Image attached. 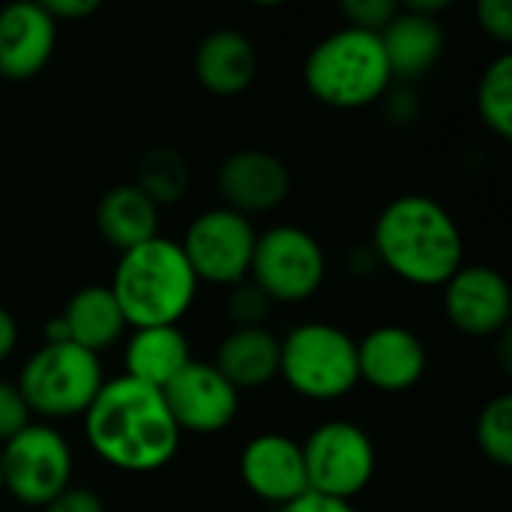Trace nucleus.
<instances>
[{
	"mask_svg": "<svg viewBox=\"0 0 512 512\" xmlns=\"http://www.w3.org/2000/svg\"><path fill=\"white\" fill-rule=\"evenodd\" d=\"M84 432L93 453L126 474H153L180 450V429L162 390L126 375L102 384L84 414Z\"/></svg>",
	"mask_w": 512,
	"mask_h": 512,
	"instance_id": "f257e3e1",
	"label": "nucleus"
},
{
	"mask_svg": "<svg viewBox=\"0 0 512 512\" xmlns=\"http://www.w3.org/2000/svg\"><path fill=\"white\" fill-rule=\"evenodd\" d=\"M372 255L408 285L441 288L465 264V240L444 204L414 192L378 213Z\"/></svg>",
	"mask_w": 512,
	"mask_h": 512,
	"instance_id": "f03ea898",
	"label": "nucleus"
},
{
	"mask_svg": "<svg viewBox=\"0 0 512 512\" xmlns=\"http://www.w3.org/2000/svg\"><path fill=\"white\" fill-rule=\"evenodd\" d=\"M108 288L123 312V321L135 330H147L177 327L195 303L198 279L180 243L153 237L129 252H120Z\"/></svg>",
	"mask_w": 512,
	"mask_h": 512,
	"instance_id": "7ed1b4c3",
	"label": "nucleus"
},
{
	"mask_svg": "<svg viewBox=\"0 0 512 512\" xmlns=\"http://www.w3.org/2000/svg\"><path fill=\"white\" fill-rule=\"evenodd\" d=\"M303 81L315 102L354 111L378 102L390 90L393 75L378 33L342 27L309 51Z\"/></svg>",
	"mask_w": 512,
	"mask_h": 512,
	"instance_id": "20e7f679",
	"label": "nucleus"
},
{
	"mask_svg": "<svg viewBox=\"0 0 512 512\" xmlns=\"http://www.w3.org/2000/svg\"><path fill=\"white\" fill-rule=\"evenodd\" d=\"M279 375L303 399H342L360 384L357 342L333 324H300L279 342Z\"/></svg>",
	"mask_w": 512,
	"mask_h": 512,
	"instance_id": "39448f33",
	"label": "nucleus"
},
{
	"mask_svg": "<svg viewBox=\"0 0 512 512\" xmlns=\"http://www.w3.org/2000/svg\"><path fill=\"white\" fill-rule=\"evenodd\" d=\"M15 384L30 414L48 420H69L87 414L105 378L99 354H90L72 342H45L21 366Z\"/></svg>",
	"mask_w": 512,
	"mask_h": 512,
	"instance_id": "423d86ee",
	"label": "nucleus"
},
{
	"mask_svg": "<svg viewBox=\"0 0 512 512\" xmlns=\"http://www.w3.org/2000/svg\"><path fill=\"white\" fill-rule=\"evenodd\" d=\"M249 276L270 303H303L321 291L327 258L309 231L297 225H276L258 234Z\"/></svg>",
	"mask_w": 512,
	"mask_h": 512,
	"instance_id": "0eeeda50",
	"label": "nucleus"
},
{
	"mask_svg": "<svg viewBox=\"0 0 512 512\" xmlns=\"http://www.w3.org/2000/svg\"><path fill=\"white\" fill-rule=\"evenodd\" d=\"M303 447L309 492L348 501L375 477V444L369 432L351 420H327L309 432Z\"/></svg>",
	"mask_w": 512,
	"mask_h": 512,
	"instance_id": "6e6552de",
	"label": "nucleus"
},
{
	"mask_svg": "<svg viewBox=\"0 0 512 512\" xmlns=\"http://www.w3.org/2000/svg\"><path fill=\"white\" fill-rule=\"evenodd\" d=\"M3 489L24 507H48L69 489L72 450L66 438L42 423H30L0 447Z\"/></svg>",
	"mask_w": 512,
	"mask_h": 512,
	"instance_id": "1a4fd4ad",
	"label": "nucleus"
},
{
	"mask_svg": "<svg viewBox=\"0 0 512 512\" xmlns=\"http://www.w3.org/2000/svg\"><path fill=\"white\" fill-rule=\"evenodd\" d=\"M258 231L252 222L228 207H213L195 216L183 234V255L198 282L240 285L249 276Z\"/></svg>",
	"mask_w": 512,
	"mask_h": 512,
	"instance_id": "9d476101",
	"label": "nucleus"
},
{
	"mask_svg": "<svg viewBox=\"0 0 512 512\" xmlns=\"http://www.w3.org/2000/svg\"><path fill=\"white\" fill-rule=\"evenodd\" d=\"M162 399L180 435L225 432L240 411V393L219 375V369L213 363H195V360L162 390Z\"/></svg>",
	"mask_w": 512,
	"mask_h": 512,
	"instance_id": "9b49d317",
	"label": "nucleus"
},
{
	"mask_svg": "<svg viewBox=\"0 0 512 512\" xmlns=\"http://www.w3.org/2000/svg\"><path fill=\"white\" fill-rule=\"evenodd\" d=\"M444 309L459 333L474 339L498 336L510 324V285L492 267L462 264L444 282Z\"/></svg>",
	"mask_w": 512,
	"mask_h": 512,
	"instance_id": "f8f14e48",
	"label": "nucleus"
},
{
	"mask_svg": "<svg viewBox=\"0 0 512 512\" xmlns=\"http://www.w3.org/2000/svg\"><path fill=\"white\" fill-rule=\"evenodd\" d=\"M240 480L243 486L276 507H285L309 492L303 447L279 432L252 438L240 453Z\"/></svg>",
	"mask_w": 512,
	"mask_h": 512,
	"instance_id": "ddd939ff",
	"label": "nucleus"
},
{
	"mask_svg": "<svg viewBox=\"0 0 512 512\" xmlns=\"http://www.w3.org/2000/svg\"><path fill=\"white\" fill-rule=\"evenodd\" d=\"M216 189L222 207L240 216H258L276 210L291 189V174L282 159L264 150H237L216 171Z\"/></svg>",
	"mask_w": 512,
	"mask_h": 512,
	"instance_id": "4468645a",
	"label": "nucleus"
},
{
	"mask_svg": "<svg viewBox=\"0 0 512 512\" xmlns=\"http://www.w3.org/2000/svg\"><path fill=\"white\" fill-rule=\"evenodd\" d=\"M426 345L423 339L399 324H384L357 342L360 381L381 393H405L417 387L426 375Z\"/></svg>",
	"mask_w": 512,
	"mask_h": 512,
	"instance_id": "2eb2a0df",
	"label": "nucleus"
},
{
	"mask_svg": "<svg viewBox=\"0 0 512 512\" xmlns=\"http://www.w3.org/2000/svg\"><path fill=\"white\" fill-rule=\"evenodd\" d=\"M57 45V21L42 3H9L0 9V78H36Z\"/></svg>",
	"mask_w": 512,
	"mask_h": 512,
	"instance_id": "dca6fc26",
	"label": "nucleus"
},
{
	"mask_svg": "<svg viewBox=\"0 0 512 512\" xmlns=\"http://www.w3.org/2000/svg\"><path fill=\"white\" fill-rule=\"evenodd\" d=\"M198 84L213 96H240L258 72V54L246 33L222 27L201 39L192 60Z\"/></svg>",
	"mask_w": 512,
	"mask_h": 512,
	"instance_id": "f3484780",
	"label": "nucleus"
},
{
	"mask_svg": "<svg viewBox=\"0 0 512 512\" xmlns=\"http://www.w3.org/2000/svg\"><path fill=\"white\" fill-rule=\"evenodd\" d=\"M393 81H417L441 60L447 36L438 18L399 9L396 18L378 33Z\"/></svg>",
	"mask_w": 512,
	"mask_h": 512,
	"instance_id": "a211bd4d",
	"label": "nucleus"
},
{
	"mask_svg": "<svg viewBox=\"0 0 512 512\" xmlns=\"http://www.w3.org/2000/svg\"><path fill=\"white\" fill-rule=\"evenodd\" d=\"M213 366L237 390H261L279 375V339L264 327H237L219 348Z\"/></svg>",
	"mask_w": 512,
	"mask_h": 512,
	"instance_id": "6ab92c4d",
	"label": "nucleus"
},
{
	"mask_svg": "<svg viewBox=\"0 0 512 512\" xmlns=\"http://www.w3.org/2000/svg\"><path fill=\"white\" fill-rule=\"evenodd\" d=\"M189 363L192 351L180 327H147L132 333L123 354V375L153 390H165Z\"/></svg>",
	"mask_w": 512,
	"mask_h": 512,
	"instance_id": "aec40b11",
	"label": "nucleus"
},
{
	"mask_svg": "<svg viewBox=\"0 0 512 512\" xmlns=\"http://www.w3.org/2000/svg\"><path fill=\"white\" fill-rule=\"evenodd\" d=\"M96 228L108 246L129 252L159 237V207L135 183H120L99 198Z\"/></svg>",
	"mask_w": 512,
	"mask_h": 512,
	"instance_id": "412c9836",
	"label": "nucleus"
},
{
	"mask_svg": "<svg viewBox=\"0 0 512 512\" xmlns=\"http://www.w3.org/2000/svg\"><path fill=\"white\" fill-rule=\"evenodd\" d=\"M60 318L69 330V342L90 354L111 348L126 330L123 312L108 285H87L75 291Z\"/></svg>",
	"mask_w": 512,
	"mask_h": 512,
	"instance_id": "4be33fe9",
	"label": "nucleus"
},
{
	"mask_svg": "<svg viewBox=\"0 0 512 512\" xmlns=\"http://www.w3.org/2000/svg\"><path fill=\"white\" fill-rule=\"evenodd\" d=\"M135 186L156 204H174L186 195L189 189V165L186 159L165 147L156 144L150 150H144V156L138 159V174H135Z\"/></svg>",
	"mask_w": 512,
	"mask_h": 512,
	"instance_id": "5701e85b",
	"label": "nucleus"
},
{
	"mask_svg": "<svg viewBox=\"0 0 512 512\" xmlns=\"http://www.w3.org/2000/svg\"><path fill=\"white\" fill-rule=\"evenodd\" d=\"M477 114L501 141L512 138V57H495L477 84Z\"/></svg>",
	"mask_w": 512,
	"mask_h": 512,
	"instance_id": "b1692460",
	"label": "nucleus"
},
{
	"mask_svg": "<svg viewBox=\"0 0 512 512\" xmlns=\"http://www.w3.org/2000/svg\"><path fill=\"white\" fill-rule=\"evenodd\" d=\"M477 447L480 453L501 465H512V396H495L483 405L480 417H477Z\"/></svg>",
	"mask_w": 512,
	"mask_h": 512,
	"instance_id": "393cba45",
	"label": "nucleus"
},
{
	"mask_svg": "<svg viewBox=\"0 0 512 512\" xmlns=\"http://www.w3.org/2000/svg\"><path fill=\"white\" fill-rule=\"evenodd\" d=\"M402 6L396 0H345L339 12L345 15L348 27L366 30V33H381L399 12Z\"/></svg>",
	"mask_w": 512,
	"mask_h": 512,
	"instance_id": "a878e982",
	"label": "nucleus"
},
{
	"mask_svg": "<svg viewBox=\"0 0 512 512\" xmlns=\"http://www.w3.org/2000/svg\"><path fill=\"white\" fill-rule=\"evenodd\" d=\"M270 300L252 285V282H240L231 288L228 294V318L237 327H261V321L267 318Z\"/></svg>",
	"mask_w": 512,
	"mask_h": 512,
	"instance_id": "bb28decb",
	"label": "nucleus"
},
{
	"mask_svg": "<svg viewBox=\"0 0 512 512\" xmlns=\"http://www.w3.org/2000/svg\"><path fill=\"white\" fill-rule=\"evenodd\" d=\"M30 408L18 390V384L0 378V444H6L9 438H15L21 429L30 426Z\"/></svg>",
	"mask_w": 512,
	"mask_h": 512,
	"instance_id": "cd10ccee",
	"label": "nucleus"
},
{
	"mask_svg": "<svg viewBox=\"0 0 512 512\" xmlns=\"http://www.w3.org/2000/svg\"><path fill=\"white\" fill-rule=\"evenodd\" d=\"M477 24L480 30L501 42L510 45L512 42V3L510 0H480L477 3Z\"/></svg>",
	"mask_w": 512,
	"mask_h": 512,
	"instance_id": "c85d7f7f",
	"label": "nucleus"
},
{
	"mask_svg": "<svg viewBox=\"0 0 512 512\" xmlns=\"http://www.w3.org/2000/svg\"><path fill=\"white\" fill-rule=\"evenodd\" d=\"M42 512H105V504L96 492L90 489H66L63 495H57Z\"/></svg>",
	"mask_w": 512,
	"mask_h": 512,
	"instance_id": "c756f323",
	"label": "nucleus"
},
{
	"mask_svg": "<svg viewBox=\"0 0 512 512\" xmlns=\"http://www.w3.org/2000/svg\"><path fill=\"white\" fill-rule=\"evenodd\" d=\"M45 12L60 24V21H84L93 12H99V0H45Z\"/></svg>",
	"mask_w": 512,
	"mask_h": 512,
	"instance_id": "7c9ffc66",
	"label": "nucleus"
},
{
	"mask_svg": "<svg viewBox=\"0 0 512 512\" xmlns=\"http://www.w3.org/2000/svg\"><path fill=\"white\" fill-rule=\"evenodd\" d=\"M279 512H357L348 501H333V498H324V495H315V492H306L300 495L297 501L279 507Z\"/></svg>",
	"mask_w": 512,
	"mask_h": 512,
	"instance_id": "2f4dec72",
	"label": "nucleus"
},
{
	"mask_svg": "<svg viewBox=\"0 0 512 512\" xmlns=\"http://www.w3.org/2000/svg\"><path fill=\"white\" fill-rule=\"evenodd\" d=\"M15 348H18V324H15V315L6 306H0V363H6Z\"/></svg>",
	"mask_w": 512,
	"mask_h": 512,
	"instance_id": "473e14b6",
	"label": "nucleus"
},
{
	"mask_svg": "<svg viewBox=\"0 0 512 512\" xmlns=\"http://www.w3.org/2000/svg\"><path fill=\"white\" fill-rule=\"evenodd\" d=\"M0 492H3V459H0Z\"/></svg>",
	"mask_w": 512,
	"mask_h": 512,
	"instance_id": "72a5a7b5",
	"label": "nucleus"
}]
</instances>
